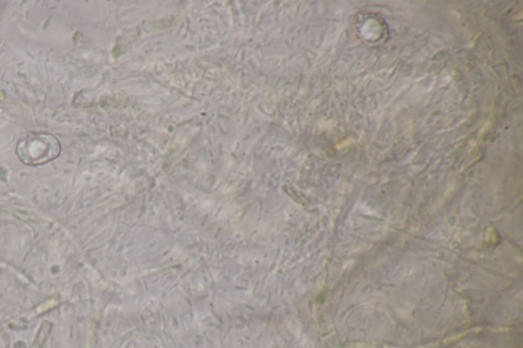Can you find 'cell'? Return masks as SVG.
Wrapping results in <instances>:
<instances>
[{
	"mask_svg": "<svg viewBox=\"0 0 523 348\" xmlns=\"http://www.w3.org/2000/svg\"><path fill=\"white\" fill-rule=\"evenodd\" d=\"M61 150L60 141L53 135L31 132L19 141L16 154L23 164L37 167L59 158Z\"/></svg>",
	"mask_w": 523,
	"mask_h": 348,
	"instance_id": "1",
	"label": "cell"
}]
</instances>
